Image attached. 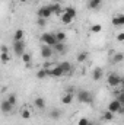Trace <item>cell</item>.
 Masks as SVG:
<instances>
[{
	"label": "cell",
	"instance_id": "obj_1",
	"mask_svg": "<svg viewBox=\"0 0 124 125\" xmlns=\"http://www.w3.org/2000/svg\"><path fill=\"white\" fill-rule=\"evenodd\" d=\"M41 42H42L44 45H50V47H54V45L57 44V38H56V35L45 32V33H42V35H41Z\"/></svg>",
	"mask_w": 124,
	"mask_h": 125
},
{
	"label": "cell",
	"instance_id": "obj_2",
	"mask_svg": "<svg viewBox=\"0 0 124 125\" xmlns=\"http://www.w3.org/2000/svg\"><path fill=\"white\" fill-rule=\"evenodd\" d=\"M77 100H79L80 103H92L93 96H92V93L88 92V90H79V93H77Z\"/></svg>",
	"mask_w": 124,
	"mask_h": 125
},
{
	"label": "cell",
	"instance_id": "obj_3",
	"mask_svg": "<svg viewBox=\"0 0 124 125\" xmlns=\"http://www.w3.org/2000/svg\"><path fill=\"white\" fill-rule=\"evenodd\" d=\"M107 83H108L110 86L115 87V86H118V84L121 83V79H120V76H118L117 73H110V74L107 76Z\"/></svg>",
	"mask_w": 124,
	"mask_h": 125
},
{
	"label": "cell",
	"instance_id": "obj_4",
	"mask_svg": "<svg viewBox=\"0 0 124 125\" xmlns=\"http://www.w3.org/2000/svg\"><path fill=\"white\" fill-rule=\"evenodd\" d=\"M123 108V103L120 102V100H117V99H114V100H111L110 103H108V111L110 112H112V114H120V109Z\"/></svg>",
	"mask_w": 124,
	"mask_h": 125
},
{
	"label": "cell",
	"instance_id": "obj_5",
	"mask_svg": "<svg viewBox=\"0 0 124 125\" xmlns=\"http://www.w3.org/2000/svg\"><path fill=\"white\" fill-rule=\"evenodd\" d=\"M48 71H50V77H62L64 74L62 65L57 64V65H53V67H48Z\"/></svg>",
	"mask_w": 124,
	"mask_h": 125
},
{
	"label": "cell",
	"instance_id": "obj_6",
	"mask_svg": "<svg viewBox=\"0 0 124 125\" xmlns=\"http://www.w3.org/2000/svg\"><path fill=\"white\" fill-rule=\"evenodd\" d=\"M13 51L16 55H22L25 52V42L24 41H13Z\"/></svg>",
	"mask_w": 124,
	"mask_h": 125
},
{
	"label": "cell",
	"instance_id": "obj_7",
	"mask_svg": "<svg viewBox=\"0 0 124 125\" xmlns=\"http://www.w3.org/2000/svg\"><path fill=\"white\" fill-rule=\"evenodd\" d=\"M51 15H53V12H51V7H50V6H42V7L38 10V18L48 19Z\"/></svg>",
	"mask_w": 124,
	"mask_h": 125
},
{
	"label": "cell",
	"instance_id": "obj_8",
	"mask_svg": "<svg viewBox=\"0 0 124 125\" xmlns=\"http://www.w3.org/2000/svg\"><path fill=\"white\" fill-rule=\"evenodd\" d=\"M41 55H42V58L48 60V58L53 55V47H50V45H42V47H41Z\"/></svg>",
	"mask_w": 124,
	"mask_h": 125
},
{
	"label": "cell",
	"instance_id": "obj_9",
	"mask_svg": "<svg viewBox=\"0 0 124 125\" xmlns=\"http://www.w3.org/2000/svg\"><path fill=\"white\" fill-rule=\"evenodd\" d=\"M111 23L114 26H124V15L120 13V15H115L112 19H111Z\"/></svg>",
	"mask_w": 124,
	"mask_h": 125
},
{
	"label": "cell",
	"instance_id": "obj_10",
	"mask_svg": "<svg viewBox=\"0 0 124 125\" xmlns=\"http://www.w3.org/2000/svg\"><path fill=\"white\" fill-rule=\"evenodd\" d=\"M102 76H104V70H102L101 67H95L93 71H92V79L95 82H98V80L102 79Z\"/></svg>",
	"mask_w": 124,
	"mask_h": 125
},
{
	"label": "cell",
	"instance_id": "obj_11",
	"mask_svg": "<svg viewBox=\"0 0 124 125\" xmlns=\"http://www.w3.org/2000/svg\"><path fill=\"white\" fill-rule=\"evenodd\" d=\"M0 108H1V112H3V114H9V112L13 109V105H12L7 99H4V100L1 102V106H0Z\"/></svg>",
	"mask_w": 124,
	"mask_h": 125
},
{
	"label": "cell",
	"instance_id": "obj_12",
	"mask_svg": "<svg viewBox=\"0 0 124 125\" xmlns=\"http://www.w3.org/2000/svg\"><path fill=\"white\" fill-rule=\"evenodd\" d=\"M73 99H74V94L72 93V92H67V93L62 97V103L63 105H70V103L73 102Z\"/></svg>",
	"mask_w": 124,
	"mask_h": 125
},
{
	"label": "cell",
	"instance_id": "obj_13",
	"mask_svg": "<svg viewBox=\"0 0 124 125\" xmlns=\"http://www.w3.org/2000/svg\"><path fill=\"white\" fill-rule=\"evenodd\" d=\"M60 21H62V23H64V25H70L73 22V18L70 15H67L66 12H63L62 15H60Z\"/></svg>",
	"mask_w": 124,
	"mask_h": 125
},
{
	"label": "cell",
	"instance_id": "obj_14",
	"mask_svg": "<svg viewBox=\"0 0 124 125\" xmlns=\"http://www.w3.org/2000/svg\"><path fill=\"white\" fill-rule=\"evenodd\" d=\"M24 36H25L24 29H16L13 33V41H24Z\"/></svg>",
	"mask_w": 124,
	"mask_h": 125
},
{
	"label": "cell",
	"instance_id": "obj_15",
	"mask_svg": "<svg viewBox=\"0 0 124 125\" xmlns=\"http://www.w3.org/2000/svg\"><path fill=\"white\" fill-rule=\"evenodd\" d=\"M50 7H51V12L53 13H56V15H62L64 10H62V6H60V3H54V4H50Z\"/></svg>",
	"mask_w": 124,
	"mask_h": 125
},
{
	"label": "cell",
	"instance_id": "obj_16",
	"mask_svg": "<svg viewBox=\"0 0 124 125\" xmlns=\"http://www.w3.org/2000/svg\"><path fill=\"white\" fill-rule=\"evenodd\" d=\"M47 76H50V71H48V68H41V70H38L37 71V77L38 79H45Z\"/></svg>",
	"mask_w": 124,
	"mask_h": 125
},
{
	"label": "cell",
	"instance_id": "obj_17",
	"mask_svg": "<svg viewBox=\"0 0 124 125\" xmlns=\"http://www.w3.org/2000/svg\"><path fill=\"white\" fill-rule=\"evenodd\" d=\"M60 65H62L63 71H64V74H66V73H70V71L73 70V67H72V64H70L69 61H63V62H60Z\"/></svg>",
	"mask_w": 124,
	"mask_h": 125
},
{
	"label": "cell",
	"instance_id": "obj_18",
	"mask_svg": "<svg viewBox=\"0 0 124 125\" xmlns=\"http://www.w3.org/2000/svg\"><path fill=\"white\" fill-rule=\"evenodd\" d=\"M35 106L38 108V109H44L45 108V100L42 99V97H35Z\"/></svg>",
	"mask_w": 124,
	"mask_h": 125
},
{
	"label": "cell",
	"instance_id": "obj_19",
	"mask_svg": "<svg viewBox=\"0 0 124 125\" xmlns=\"http://www.w3.org/2000/svg\"><path fill=\"white\" fill-rule=\"evenodd\" d=\"M60 116H62V111H59V109H51V111H50V118L59 119Z\"/></svg>",
	"mask_w": 124,
	"mask_h": 125
},
{
	"label": "cell",
	"instance_id": "obj_20",
	"mask_svg": "<svg viewBox=\"0 0 124 125\" xmlns=\"http://www.w3.org/2000/svg\"><path fill=\"white\" fill-rule=\"evenodd\" d=\"M54 50H56V51H59L60 54L66 52V45H64V42H57V44L54 45Z\"/></svg>",
	"mask_w": 124,
	"mask_h": 125
},
{
	"label": "cell",
	"instance_id": "obj_21",
	"mask_svg": "<svg viewBox=\"0 0 124 125\" xmlns=\"http://www.w3.org/2000/svg\"><path fill=\"white\" fill-rule=\"evenodd\" d=\"M86 58H88V52H79L77 54V57H76V60H77V62H85L86 61Z\"/></svg>",
	"mask_w": 124,
	"mask_h": 125
},
{
	"label": "cell",
	"instance_id": "obj_22",
	"mask_svg": "<svg viewBox=\"0 0 124 125\" xmlns=\"http://www.w3.org/2000/svg\"><path fill=\"white\" fill-rule=\"evenodd\" d=\"M112 61L114 62H123L124 61V54L123 52H117V54H114Z\"/></svg>",
	"mask_w": 124,
	"mask_h": 125
},
{
	"label": "cell",
	"instance_id": "obj_23",
	"mask_svg": "<svg viewBox=\"0 0 124 125\" xmlns=\"http://www.w3.org/2000/svg\"><path fill=\"white\" fill-rule=\"evenodd\" d=\"M114 115H115V114H112V112H110V111L107 109V111L104 112V115H102V118H104L105 121H112V119H114Z\"/></svg>",
	"mask_w": 124,
	"mask_h": 125
},
{
	"label": "cell",
	"instance_id": "obj_24",
	"mask_svg": "<svg viewBox=\"0 0 124 125\" xmlns=\"http://www.w3.org/2000/svg\"><path fill=\"white\" fill-rule=\"evenodd\" d=\"M56 38H57V42H64L66 41V33L62 31H59L56 33Z\"/></svg>",
	"mask_w": 124,
	"mask_h": 125
},
{
	"label": "cell",
	"instance_id": "obj_25",
	"mask_svg": "<svg viewBox=\"0 0 124 125\" xmlns=\"http://www.w3.org/2000/svg\"><path fill=\"white\" fill-rule=\"evenodd\" d=\"M101 31H102V26L99 23H93L91 26V32H93V33H99Z\"/></svg>",
	"mask_w": 124,
	"mask_h": 125
},
{
	"label": "cell",
	"instance_id": "obj_26",
	"mask_svg": "<svg viewBox=\"0 0 124 125\" xmlns=\"http://www.w3.org/2000/svg\"><path fill=\"white\" fill-rule=\"evenodd\" d=\"M64 12H66L67 15H70L73 19L76 18V9H74V7H66V9H64Z\"/></svg>",
	"mask_w": 124,
	"mask_h": 125
},
{
	"label": "cell",
	"instance_id": "obj_27",
	"mask_svg": "<svg viewBox=\"0 0 124 125\" xmlns=\"http://www.w3.org/2000/svg\"><path fill=\"white\" fill-rule=\"evenodd\" d=\"M101 3H102V0H91L89 1V7L91 9H96V7L101 6Z\"/></svg>",
	"mask_w": 124,
	"mask_h": 125
},
{
	"label": "cell",
	"instance_id": "obj_28",
	"mask_svg": "<svg viewBox=\"0 0 124 125\" xmlns=\"http://www.w3.org/2000/svg\"><path fill=\"white\" fill-rule=\"evenodd\" d=\"M21 58H22V61L25 62V64H29V62H31V54H28V52H24V54L21 55Z\"/></svg>",
	"mask_w": 124,
	"mask_h": 125
},
{
	"label": "cell",
	"instance_id": "obj_29",
	"mask_svg": "<svg viewBox=\"0 0 124 125\" xmlns=\"http://www.w3.org/2000/svg\"><path fill=\"white\" fill-rule=\"evenodd\" d=\"M21 116H22L24 119H29V118H31V112H29L28 109H22V111H21Z\"/></svg>",
	"mask_w": 124,
	"mask_h": 125
},
{
	"label": "cell",
	"instance_id": "obj_30",
	"mask_svg": "<svg viewBox=\"0 0 124 125\" xmlns=\"http://www.w3.org/2000/svg\"><path fill=\"white\" fill-rule=\"evenodd\" d=\"M0 58H1V62H3V64H7L9 60H10V58H9V54H0Z\"/></svg>",
	"mask_w": 124,
	"mask_h": 125
},
{
	"label": "cell",
	"instance_id": "obj_31",
	"mask_svg": "<svg viewBox=\"0 0 124 125\" xmlns=\"http://www.w3.org/2000/svg\"><path fill=\"white\" fill-rule=\"evenodd\" d=\"M89 122H91V121H89L88 118H80V119L77 121V125H89Z\"/></svg>",
	"mask_w": 124,
	"mask_h": 125
},
{
	"label": "cell",
	"instance_id": "obj_32",
	"mask_svg": "<svg viewBox=\"0 0 124 125\" xmlns=\"http://www.w3.org/2000/svg\"><path fill=\"white\" fill-rule=\"evenodd\" d=\"M37 23H38L39 26H45V25H47V19H44V18H38Z\"/></svg>",
	"mask_w": 124,
	"mask_h": 125
},
{
	"label": "cell",
	"instance_id": "obj_33",
	"mask_svg": "<svg viewBox=\"0 0 124 125\" xmlns=\"http://www.w3.org/2000/svg\"><path fill=\"white\" fill-rule=\"evenodd\" d=\"M7 100H9V102H10V103H12L13 106L16 105V96H15V94H10V96L7 97Z\"/></svg>",
	"mask_w": 124,
	"mask_h": 125
},
{
	"label": "cell",
	"instance_id": "obj_34",
	"mask_svg": "<svg viewBox=\"0 0 124 125\" xmlns=\"http://www.w3.org/2000/svg\"><path fill=\"white\" fill-rule=\"evenodd\" d=\"M115 38H117V41H118V42H124V32H118Z\"/></svg>",
	"mask_w": 124,
	"mask_h": 125
},
{
	"label": "cell",
	"instance_id": "obj_35",
	"mask_svg": "<svg viewBox=\"0 0 124 125\" xmlns=\"http://www.w3.org/2000/svg\"><path fill=\"white\" fill-rule=\"evenodd\" d=\"M117 100H120V102L124 105V92H121V93L117 94Z\"/></svg>",
	"mask_w": 124,
	"mask_h": 125
},
{
	"label": "cell",
	"instance_id": "obj_36",
	"mask_svg": "<svg viewBox=\"0 0 124 125\" xmlns=\"http://www.w3.org/2000/svg\"><path fill=\"white\" fill-rule=\"evenodd\" d=\"M1 54H9V48L6 45H1Z\"/></svg>",
	"mask_w": 124,
	"mask_h": 125
},
{
	"label": "cell",
	"instance_id": "obj_37",
	"mask_svg": "<svg viewBox=\"0 0 124 125\" xmlns=\"http://www.w3.org/2000/svg\"><path fill=\"white\" fill-rule=\"evenodd\" d=\"M120 114H124V105H123V108L120 109Z\"/></svg>",
	"mask_w": 124,
	"mask_h": 125
},
{
	"label": "cell",
	"instance_id": "obj_38",
	"mask_svg": "<svg viewBox=\"0 0 124 125\" xmlns=\"http://www.w3.org/2000/svg\"><path fill=\"white\" fill-rule=\"evenodd\" d=\"M63 0H54V3H62Z\"/></svg>",
	"mask_w": 124,
	"mask_h": 125
},
{
	"label": "cell",
	"instance_id": "obj_39",
	"mask_svg": "<svg viewBox=\"0 0 124 125\" xmlns=\"http://www.w3.org/2000/svg\"><path fill=\"white\" fill-rule=\"evenodd\" d=\"M89 125H96V124H92V122H89Z\"/></svg>",
	"mask_w": 124,
	"mask_h": 125
},
{
	"label": "cell",
	"instance_id": "obj_40",
	"mask_svg": "<svg viewBox=\"0 0 124 125\" xmlns=\"http://www.w3.org/2000/svg\"><path fill=\"white\" fill-rule=\"evenodd\" d=\"M19 1H26V0H19Z\"/></svg>",
	"mask_w": 124,
	"mask_h": 125
}]
</instances>
